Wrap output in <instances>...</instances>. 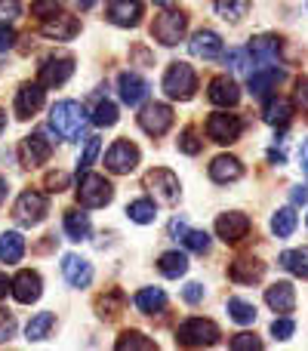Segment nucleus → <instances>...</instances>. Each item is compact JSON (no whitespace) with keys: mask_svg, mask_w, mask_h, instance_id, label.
<instances>
[{"mask_svg":"<svg viewBox=\"0 0 308 351\" xmlns=\"http://www.w3.org/2000/svg\"><path fill=\"white\" fill-rule=\"evenodd\" d=\"M19 12H22V3H19V0H6V3L0 6V19H3V22L19 19Z\"/></svg>","mask_w":308,"mask_h":351,"instance_id":"nucleus-51","label":"nucleus"},{"mask_svg":"<svg viewBox=\"0 0 308 351\" xmlns=\"http://www.w3.org/2000/svg\"><path fill=\"white\" fill-rule=\"evenodd\" d=\"M10 293L16 296V302H22V305L37 302V299H40V293H43L40 274H37V271H19L16 278L10 280Z\"/></svg>","mask_w":308,"mask_h":351,"instance_id":"nucleus-19","label":"nucleus"},{"mask_svg":"<svg viewBox=\"0 0 308 351\" xmlns=\"http://www.w3.org/2000/svg\"><path fill=\"white\" fill-rule=\"evenodd\" d=\"M12 333H16V317H12L10 311L0 308V346H3V342H10Z\"/></svg>","mask_w":308,"mask_h":351,"instance_id":"nucleus-48","label":"nucleus"},{"mask_svg":"<svg viewBox=\"0 0 308 351\" xmlns=\"http://www.w3.org/2000/svg\"><path fill=\"white\" fill-rule=\"evenodd\" d=\"M182 243H185L191 253H210V234H206V231H185Z\"/></svg>","mask_w":308,"mask_h":351,"instance_id":"nucleus-41","label":"nucleus"},{"mask_svg":"<svg viewBox=\"0 0 308 351\" xmlns=\"http://www.w3.org/2000/svg\"><path fill=\"white\" fill-rule=\"evenodd\" d=\"M71 74H74L71 56H49V59H43L40 71H37V80H40L43 86H62Z\"/></svg>","mask_w":308,"mask_h":351,"instance_id":"nucleus-10","label":"nucleus"},{"mask_svg":"<svg viewBox=\"0 0 308 351\" xmlns=\"http://www.w3.org/2000/svg\"><path fill=\"white\" fill-rule=\"evenodd\" d=\"M136 164H139V148H136L133 142H127V139H117L115 145L108 148V154H105V167H108L111 173H117V176L133 173Z\"/></svg>","mask_w":308,"mask_h":351,"instance_id":"nucleus-8","label":"nucleus"},{"mask_svg":"<svg viewBox=\"0 0 308 351\" xmlns=\"http://www.w3.org/2000/svg\"><path fill=\"white\" fill-rule=\"evenodd\" d=\"M12 43H16V31L10 28V25H0V53H6V49H12Z\"/></svg>","mask_w":308,"mask_h":351,"instance_id":"nucleus-53","label":"nucleus"},{"mask_svg":"<svg viewBox=\"0 0 308 351\" xmlns=\"http://www.w3.org/2000/svg\"><path fill=\"white\" fill-rule=\"evenodd\" d=\"M43 102H47V90H43L40 80L37 84H22L16 93V114L22 121H28V117H34L43 108Z\"/></svg>","mask_w":308,"mask_h":351,"instance_id":"nucleus-14","label":"nucleus"},{"mask_svg":"<svg viewBox=\"0 0 308 351\" xmlns=\"http://www.w3.org/2000/svg\"><path fill=\"white\" fill-rule=\"evenodd\" d=\"M216 12L225 22H241L250 12V0H216Z\"/></svg>","mask_w":308,"mask_h":351,"instance_id":"nucleus-35","label":"nucleus"},{"mask_svg":"<svg viewBox=\"0 0 308 351\" xmlns=\"http://www.w3.org/2000/svg\"><path fill=\"white\" fill-rule=\"evenodd\" d=\"M182 299H185L188 305H198L200 299H204V287H200V284H188L185 290H182Z\"/></svg>","mask_w":308,"mask_h":351,"instance_id":"nucleus-52","label":"nucleus"},{"mask_svg":"<svg viewBox=\"0 0 308 351\" xmlns=\"http://www.w3.org/2000/svg\"><path fill=\"white\" fill-rule=\"evenodd\" d=\"M93 123H96V127H115V123H117V105L108 102V99H105V102H99L96 105V114H93Z\"/></svg>","mask_w":308,"mask_h":351,"instance_id":"nucleus-39","label":"nucleus"},{"mask_svg":"<svg viewBox=\"0 0 308 351\" xmlns=\"http://www.w3.org/2000/svg\"><path fill=\"white\" fill-rule=\"evenodd\" d=\"M111 197H115V188H111V182L105 176L84 173L78 179V204L86 206V210H99V206L111 204Z\"/></svg>","mask_w":308,"mask_h":351,"instance_id":"nucleus-3","label":"nucleus"},{"mask_svg":"<svg viewBox=\"0 0 308 351\" xmlns=\"http://www.w3.org/2000/svg\"><path fill=\"white\" fill-rule=\"evenodd\" d=\"M123 302H127V296H123L121 290H111L108 296H102V299L96 302L99 317H108V321H111V317H117V315L123 311Z\"/></svg>","mask_w":308,"mask_h":351,"instance_id":"nucleus-37","label":"nucleus"},{"mask_svg":"<svg viewBox=\"0 0 308 351\" xmlns=\"http://www.w3.org/2000/svg\"><path fill=\"white\" fill-rule=\"evenodd\" d=\"M90 216L86 213H80V210H68L65 213V234H68V241H86L90 237Z\"/></svg>","mask_w":308,"mask_h":351,"instance_id":"nucleus-30","label":"nucleus"},{"mask_svg":"<svg viewBox=\"0 0 308 351\" xmlns=\"http://www.w3.org/2000/svg\"><path fill=\"white\" fill-rule=\"evenodd\" d=\"M188 49H191L194 59H204V62H213L222 56V37L216 34V31L210 28H200L198 34L191 37V43H188Z\"/></svg>","mask_w":308,"mask_h":351,"instance_id":"nucleus-21","label":"nucleus"},{"mask_svg":"<svg viewBox=\"0 0 308 351\" xmlns=\"http://www.w3.org/2000/svg\"><path fill=\"white\" fill-rule=\"evenodd\" d=\"M49 154H53V142L47 139V133H31V136H25V142H22V164H25V167H40V164H47Z\"/></svg>","mask_w":308,"mask_h":351,"instance_id":"nucleus-20","label":"nucleus"},{"mask_svg":"<svg viewBox=\"0 0 308 351\" xmlns=\"http://www.w3.org/2000/svg\"><path fill=\"white\" fill-rule=\"evenodd\" d=\"M59 6H62V0H34V3H31V12H34L37 19H49L59 12Z\"/></svg>","mask_w":308,"mask_h":351,"instance_id":"nucleus-46","label":"nucleus"},{"mask_svg":"<svg viewBox=\"0 0 308 351\" xmlns=\"http://www.w3.org/2000/svg\"><path fill=\"white\" fill-rule=\"evenodd\" d=\"M3 197H6V179L0 176V204H3Z\"/></svg>","mask_w":308,"mask_h":351,"instance_id":"nucleus-58","label":"nucleus"},{"mask_svg":"<svg viewBox=\"0 0 308 351\" xmlns=\"http://www.w3.org/2000/svg\"><path fill=\"white\" fill-rule=\"evenodd\" d=\"M99 145H102V142H99V136H90V139H86L84 154H80V160H78V176L90 170V164L96 160V154H99Z\"/></svg>","mask_w":308,"mask_h":351,"instance_id":"nucleus-43","label":"nucleus"},{"mask_svg":"<svg viewBox=\"0 0 308 351\" xmlns=\"http://www.w3.org/2000/svg\"><path fill=\"white\" fill-rule=\"evenodd\" d=\"M216 234L225 243H241L250 234V216L247 213H222L216 219Z\"/></svg>","mask_w":308,"mask_h":351,"instance_id":"nucleus-13","label":"nucleus"},{"mask_svg":"<svg viewBox=\"0 0 308 351\" xmlns=\"http://www.w3.org/2000/svg\"><path fill=\"white\" fill-rule=\"evenodd\" d=\"M145 16L142 0H108V22L121 25V28H136Z\"/></svg>","mask_w":308,"mask_h":351,"instance_id":"nucleus-17","label":"nucleus"},{"mask_svg":"<svg viewBox=\"0 0 308 351\" xmlns=\"http://www.w3.org/2000/svg\"><path fill=\"white\" fill-rule=\"evenodd\" d=\"M200 148H204V139L198 136V130H194V127H185V130H182V136H179V152H182V154H198Z\"/></svg>","mask_w":308,"mask_h":351,"instance_id":"nucleus-40","label":"nucleus"},{"mask_svg":"<svg viewBox=\"0 0 308 351\" xmlns=\"http://www.w3.org/2000/svg\"><path fill=\"white\" fill-rule=\"evenodd\" d=\"M127 348H145V351H152V348H157L152 339H145L142 333H123L121 339H117V351H127Z\"/></svg>","mask_w":308,"mask_h":351,"instance_id":"nucleus-42","label":"nucleus"},{"mask_svg":"<svg viewBox=\"0 0 308 351\" xmlns=\"http://www.w3.org/2000/svg\"><path fill=\"white\" fill-rule=\"evenodd\" d=\"M22 256H25V237L19 231H3L0 234V262L16 265Z\"/></svg>","mask_w":308,"mask_h":351,"instance_id":"nucleus-29","label":"nucleus"},{"mask_svg":"<svg viewBox=\"0 0 308 351\" xmlns=\"http://www.w3.org/2000/svg\"><path fill=\"white\" fill-rule=\"evenodd\" d=\"M281 268H287L290 274H296V278L308 280V247H299V250H287V253H281Z\"/></svg>","mask_w":308,"mask_h":351,"instance_id":"nucleus-31","label":"nucleus"},{"mask_svg":"<svg viewBox=\"0 0 308 351\" xmlns=\"http://www.w3.org/2000/svg\"><path fill=\"white\" fill-rule=\"evenodd\" d=\"M265 302L272 311H278V315H290L293 308H296V290H293L290 280H278V284H272L265 290Z\"/></svg>","mask_w":308,"mask_h":351,"instance_id":"nucleus-24","label":"nucleus"},{"mask_svg":"<svg viewBox=\"0 0 308 351\" xmlns=\"http://www.w3.org/2000/svg\"><path fill=\"white\" fill-rule=\"evenodd\" d=\"M93 3H96V0H78V6H80V10H90Z\"/></svg>","mask_w":308,"mask_h":351,"instance_id":"nucleus-59","label":"nucleus"},{"mask_svg":"<svg viewBox=\"0 0 308 351\" xmlns=\"http://www.w3.org/2000/svg\"><path fill=\"white\" fill-rule=\"evenodd\" d=\"M139 127L145 130L148 136H163L169 127H173V108L163 102H152L142 108L139 114Z\"/></svg>","mask_w":308,"mask_h":351,"instance_id":"nucleus-12","label":"nucleus"},{"mask_svg":"<svg viewBox=\"0 0 308 351\" xmlns=\"http://www.w3.org/2000/svg\"><path fill=\"white\" fill-rule=\"evenodd\" d=\"M293 330H296V324H293L287 315L274 317V324H272V336H274V339H290Z\"/></svg>","mask_w":308,"mask_h":351,"instance_id":"nucleus-45","label":"nucleus"},{"mask_svg":"<svg viewBox=\"0 0 308 351\" xmlns=\"http://www.w3.org/2000/svg\"><path fill=\"white\" fill-rule=\"evenodd\" d=\"M219 342V327L206 317H188L176 330V346L182 348H210Z\"/></svg>","mask_w":308,"mask_h":351,"instance_id":"nucleus-2","label":"nucleus"},{"mask_svg":"<svg viewBox=\"0 0 308 351\" xmlns=\"http://www.w3.org/2000/svg\"><path fill=\"white\" fill-rule=\"evenodd\" d=\"M56 324V315L53 311H40V315H34L28 321V327H25V336H28V342H40L49 336V330H53Z\"/></svg>","mask_w":308,"mask_h":351,"instance_id":"nucleus-32","label":"nucleus"},{"mask_svg":"<svg viewBox=\"0 0 308 351\" xmlns=\"http://www.w3.org/2000/svg\"><path fill=\"white\" fill-rule=\"evenodd\" d=\"M272 231L278 237H290L293 231H296V210L293 206H284V210H278L272 216Z\"/></svg>","mask_w":308,"mask_h":351,"instance_id":"nucleus-34","label":"nucleus"},{"mask_svg":"<svg viewBox=\"0 0 308 351\" xmlns=\"http://www.w3.org/2000/svg\"><path fill=\"white\" fill-rule=\"evenodd\" d=\"M231 348H235V351H259L262 342L256 339L253 333H241V336H235V339H231Z\"/></svg>","mask_w":308,"mask_h":351,"instance_id":"nucleus-47","label":"nucleus"},{"mask_svg":"<svg viewBox=\"0 0 308 351\" xmlns=\"http://www.w3.org/2000/svg\"><path fill=\"white\" fill-rule=\"evenodd\" d=\"M6 290H10V280H6V274H0V299L6 296Z\"/></svg>","mask_w":308,"mask_h":351,"instance_id":"nucleus-57","label":"nucleus"},{"mask_svg":"<svg viewBox=\"0 0 308 351\" xmlns=\"http://www.w3.org/2000/svg\"><path fill=\"white\" fill-rule=\"evenodd\" d=\"M244 176V167L237 158H231V154H219L216 160L210 164V179L219 182V185H228V182H237Z\"/></svg>","mask_w":308,"mask_h":351,"instance_id":"nucleus-26","label":"nucleus"},{"mask_svg":"<svg viewBox=\"0 0 308 351\" xmlns=\"http://www.w3.org/2000/svg\"><path fill=\"white\" fill-rule=\"evenodd\" d=\"M228 315L235 324L247 327V324H256V305L253 302H244V299H228Z\"/></svg>","mask_w":308,"mask_h":351,"instance_id":"nucleus-36","label":"nucleus"},{"mask_svg":"<svg viewBox=\"0 0 308 351\" xmlns=\"http://www.w3.org/2000/svg\"><path fill=\"white\" fill-rule=\"evenodd\" d=\"M185 231H188V225L182 222V219H173V222H169V234H173L176 241H182V237H185Z\"/></svg>","mask_w":308,"mask_h":351,"instance_id":"nucleus-54","label":"nucleus"},{"mask_svg":"<svg viewBox=\"0 0 308 351\" xmlns=\"http://www.w3.org/2000/svg\"><path fill=\"white\" fill-rule=\"evenodd\" d=\"M78 31H80V22L74 16H65V12H56V16L43 19L40 25V34L49 37V40H71Z\"/></svg>","mask_w":308,"mask_h":351,"instance_id":"nucleus-22","label":"nucleus"},{"mask_svg":"<svg viewBox=\"0 0 308 351\" xmlns=\"http://www.w3.org/2000/svg\"><path fill=\"white\" fill-rule=\"evenodd\" d=\"M244 133V121L237 114H228V111H216V114L206 117V136L219 145H231L237 142Z\"/></svg>","mask_w":308,"mask_h":351,"instance_id":"nucleus-6","label":"nucleus"},{"mask_svg":"<svg viewBox=\"0 0 308 351\" xmlns=\"http://www.w3.org/2000/svg\"><path fill=\"white\" fill-rule=\"evenodd\" d=\"M157 268H161L163 278H182V274L188 271V259H185V253H179V250H169V253L161 256Z\"/></svg>","mask_w":308,"mask_h":351,"instance_id":"nucleus-33","label":"nucleus"},{"mask_svg":"<svg viewBox=\"0 0 308 351\" xmlns=\"http://www.w3.org/2000/svg\"><path fill=\"white\" fill-rule=\"evenodd\" d=\"M228 278L235 280V284L253 287V284H259V280L265 278V262L253 259V256H241V259H235L228 265Z\"/></svg>","mask_w":308,"mask_h":351,"instance_id":"nucleus-18","label":"nucleus"},{"mask_svg":"<svg viewBox=\"0 0 308 351\" xmlns=\"http://www.w3.org/2000/svg\"><path fill=\"white\" fill-rule=\"evenodd\" d=\"M127 216L133 219V222H139V225H148V222H154L157 206H154V200H148V197L133 200V204L127 206Z\"/></svg>","mask_w":308,"mask_h":351,"instance_id":"nucleus-38","label":"nucleus"},{"mask_svg":"<svg viewBox=\"0 0 308 351\" xmlns=\"http://www.w3.org/2000/svg\"><path fill=\"white\" fill-rule=\"evenodd\" d=\"M49 123H53V130L62 136V139H80V133H84V127H86V111L80 102L65 99V102L53 105Z\"/></svg>","mask_w":308,"mask_h":351,"instance_id":"nucleus-1","label":"nucleus"},{"mask_svg":"<svg viewBox=\"0 0 308 351\" xmlns=\"http://www.w3.org/2000/svg\"><path fill=\"white\" fill-rule=\"evenodd\" d=\"M293 204H308V185L293 188Z\"/></svg>","mask_w":308,"mask_h":351,"instance_id":"nucleus-55","label":"nucleus"},{"mask_svg":"<svg viewBox=\"0 0 308 351\" xmlns=\"http://www.w3.org/2000/svg\"><path fill=\"white\" fill-rule=\"evenodd\" d=\"M133 302L142 315H161V311L167 308V293H163L161 287H145V290L136 293Z\"/></svg>","mask_w":308,"mask_h":351,"instance_id":"nucleus-27","label":"nucleus"},{"mask_svg":"<svg viewBox=\"0 0 308 351\" xmlns=\"http://www.w3.org/2000/svg\"><path fill=\"white\" fill-rule=\"evenodd\" d=\"M47 213H49L47 194H40V191H22L16 206H12V219H16L19 225H25V228L40 225L43 219H47Z\"/></svg>","mask_w":308,"mask_h":351,"instance_id":"nucleus-5","label":"nucleus"},{"mask_svg":"<svg viewBox=\"0 0 308 351\" xmlns=\"http://www.w3.org/2000/svg\"><path fill=\"white\" fill-rule=\"evenodd\" d=\"M117 90H121L123 105H130V108L142 105V102H145V96H148V84H145V77H139V74H133V71L121 74V80H117Z\"/></svg>","mask_w":308,"mask_h":351,"instance_id":"nucleus-25","label":"nucleus"},{"mask_svg":"<svg viewBox=\"0 0 308 351\" xmlns=\"http://www.w3.org/2000/svg\"><path fill=\"white\" fill-rule=\"evenodd\" d=\"M206 99H210L213 105H219V108H235V105L241 102V86H237V80L228 77V74L213 77L210 90H206Z\"/></svg>","mask_w":308,"mask_h":351,"instance_id":"nucleus-16","label":"nucleus"},{"mask_svg":"<svg viewBox=\"0 0 308 351\" xmlns=\"http://www.w3.org/2000/svg\"><path fill=\"white\" fill-rule=\"evenodd\" d=\"M145 188L161 204H176V200H179V179H176V173L163 170V167L145 173Z\"/></svg>","mask_w":308,"mask_h":351,"instance_id":"nucleus-9","label":"nucleus"},{"mask_svg":"<svg viewBox=\"0 0 308 351\" xmlns=\"http://www.w3.org/2000/svg\"><path fill=\"white\" fill-rule=\"evenodd\" d=\"M154 3H157V6H173L176 0H154Z\"/></svg>","mask_w":308,"mask_h":351,"instance_id":"nucleus-60","label":"nucleus"},{"mask_svg":"<svg viewBox=\"0 0 308 351\" xmlns=\"http://www.w3.org/2000/svg\"><path fill=\"white\" fill-rule=\"evenodd\" d=\"M299 160H303V170H305V176H308V139H305L303 152H299Z\"/></svg>","mask_w":308,"mask_h":351,"instance_id":"nucleus-56","label":"nucleus"},{"mask_svg":"<svg viewBox=\"0 0 308 351\" xmlns=\"http://www.w3.org/2000/svg\"><path fill=\"white\" fill-rule=\"evenodd\" d=\"M225 65H231V71H247V74L253 71V68H250L253 59H250L247 49H231V53L225 56Z\"/></svg>","mask_w":308,"mask_h":351,"instance_id":"nucleus-44","label":"nucleus"},{"mask_svg":"<svg viewBox=\"0 0 308 351\" xmlns=\"http://www.w3.org/2000/svg\"><path fill=\"white\" fill-rule=\"evenodd\" d=\"M68 185V173H49L47 176V191L56 194V191H65Z\"/></svg>","mask_w":308,"mask_h":351,"instance_id":"nucleus-50","label":"nucleus"},{"mask_svg":"<svg viewBox=\"0 0 308 351\" xmlns=\"http://www.w3.org/2000/svg\"><path fill=\"white\" fill-rule=\"evenodd\" d=\"M262 117H265V123H272V127H281L284 130L287 123L293 121V102H287V99L274 96L265 102V111H262Z\"/></svg>","mask_w":308,"mask_h":351,"instance_id":"nucleus-28","label":"nucleus"},{"mask_svg":"<svg viewBox=\"0 0 308 351\" xmlns=\"http://www.w3.org/2000/svg\"><path fill=\"white\" fill-rule=\"evenodd\" d=\"M194 90H198V74H194V68L185 65V62H173L169 71L163 74V93H167L169 99H176V102H188V99L194 96Z\"/></svg>","mask_w":308,"mask_h":351,"instance_id":"nucleus-4","label":"nucleus"},{"mask_svg":"<svg viewBox=\"0 0 308 351\" xmlns=\"http://www.w3.org/2000/svg\"><path fill=\"white\" fill-rule=\"evenodd\" d=\"M185 28H188V19L182 16V12H176V10H167V12H161V16L154 19L152 37L154 40H161L163 47H176V43L185 37Z\"/></svg>","mask_w":308,"mask_h":351,"instance_id":"nucleus-7","label":"nucleus"},{"mask_svg":"<svg viewBox=\"0 0 308 351\" xmlns=\"http://www.w3.org/2000/svg\"><path fill=\"white\" fill-rule=\"evenodd\" d=\"M6 130V117H3V111H0V133Z\"/></svg>","mask_w":308,"mask_h":351,"instance_id":"nucleus-61","label":"nucleus"},{"mask_svg":"<svg viewBox=\"0 0 308 351\" xmlns=\"http://www.w3.org/2000/svg\"><path fill=\"white\" fill-rule=\"evenodd\" d=\"M293 96H296V105L303 108V114L308 117V77L296 80V93H293Z\"/></svg>","mask_w":308,"mask_h":351,"instance_id":"nucleus-49","label":"nucleus"},{"mask_svg":"<svg viewBox=\"0 0 308 351\" xmlns=\"http://www.w3.org/2000/svg\"><path fill=\"white\" fill-rule=\"evenodd\" d=\"M62 274H65L68 287H78V290H84V287L93 284V265L74 253H68L65 259H62Z\"/></svg>","mask_w":308,"mask_h":351,"instance_id":"nucleus-23","label":"nucleus"},{"mask_svg":"<svg viewBox=\"0 0 308 351\" xmlns=\"http://www.w3.org/2000/svg\"><path fill=\"white\" fill-rule=\"evenodd\" d=\"M247 86L256 99H265L272 90H278V84L284 80V71L278 65H253V71L247 74Z\"/></svg>","mask_w":308,"mask_h":351,"instance_id":"nucleus-11","label":"nucleus"},{"mask_svg":"<svg viewBox=\"0 0 308 351\" xmlns=\"http://www.w3.org/2000/svg\"><path fill=\"white\" fill-rule=\"evenodd\" d=\"M247 53L253 59V65H281V37H274V34L253 37Z\"/></svg>","mask_w":308,"mask_h":351,"instance_id":"nucleus-15","label":"nucleus"}]
</instances>
